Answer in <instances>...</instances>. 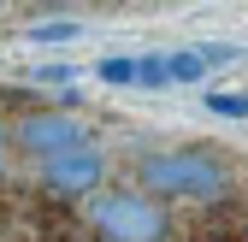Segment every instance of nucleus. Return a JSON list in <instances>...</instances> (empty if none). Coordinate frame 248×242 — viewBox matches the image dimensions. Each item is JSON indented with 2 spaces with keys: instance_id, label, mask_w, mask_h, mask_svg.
Here are the masks:
<instances>
[{
  "instance_id": "1",
  "label": "nucleus",
  "mask_w": 248,
  "mask_h": 242,
  "mask_svg": "<svg viewBox=\"0 0 248 242\" xmlns=\"http://www.w3.org/2000/svg\"><path fill=\"white\" fill-rule=\"evenodd\" d=\"M231 189V160L207 142L189 148H160V154L142 160V195L154 201H219Z\"/></svg>"
},
{
  "instance_id": "2",
  "label": "nucleus",
  "mask_w": 248,
  "mask_h": 242,
  "mask_svg": "<svg viewBox=\"0 0 248 242\" xmlns=\"http://www.w3.org/2000/svg\"><path fill=\"white\" fill-rule=\"evenodd\" d=\"M83 225L95 242H171V213L142 189H101Z\"/></svg>"
},
{
  "instance_id": "3",
  "label": "nucleus",
  "mask_w": 248,
  "mask_h": 242,
  "mask_svg": "<svg viewBox=\"0 0 248 242\" xmlns=\"http://www.w3.org/2000/svg\"><path fill=\"white\" fill-rule=\"evenodd\" d=\"M18 148L47 166V160H59V154H71V148H89V124L71 118V112H36V118L18 124Z\"/></svg>"
},
{
  "instance_id": "4",
  "label": "nucleus",
  "mask_w": 248,
  "mask_h": 242,
  "mask_svg": "<svg viewBox=\"0 0 248 242\" xmlns=\"http://www.w3.org/2000/svg\"><path fill=\"white\" fill-rule=\"evenodd\" d=\"M101 177H107L101 148H71V154H59V160L42 166V189L59 195V201H77V195H95Z\"/></svg>"
},
{
  "instance_id": "5",
  "label": "nucleus",
  "mask_w": 248,
  "mask_h": 242,
  "mask_svg": "<svg viewBox=\"0 0 248 242\" xmlns=\"http://www.w3.org/2000/svg\"><path fill=\"white\" fill-rule=\"evenodd\" d=\"M77 36H83L77 18H42L36 30H30V42H77Z\"/></svg>"
},
{
  "instance_id": "6",
  "label": "nucleus",
  "mask_w": 248,
  "mask_h": 242,
  "mask_svg": "<svg viewBox=\"0 0 248 242\" xmlns=\"http://www.w3.org/2000/svg\"><path fill=\"white\" fill-rule=\"evenodd\" d=\"M207 106L219 118H248V95H207Z\"/></svg>"
},
{
  "instance_id": "7",
  "label": "nucleus",
  "mask_w": 248,
  "mask_h": 242,
  "mask_svg": "<svg viewBox=\"0 0 248 242\" xmlns=\"http://www.w3.org/2000/svg\"><path fill=\"white\" fill-rule=\"evenodd\" d=\"M0 171H6V124H0Z\"/></svg>"
}]
</instances>
